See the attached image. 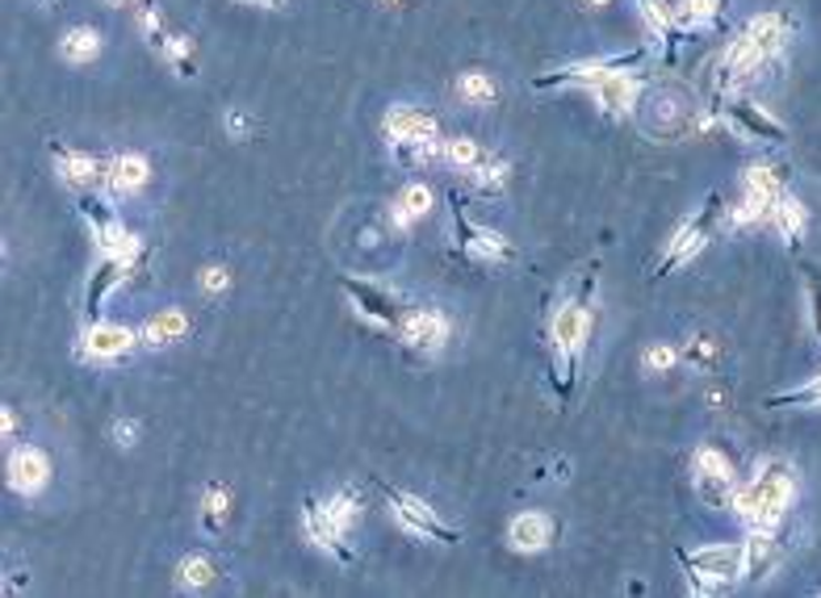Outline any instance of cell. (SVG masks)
Masks as SVG:
<instances>
[{
    "label": "cell",
    "instance_id": "cell-1",
    "mask_svg": "<svg viewBox=\"0 0 821 598\" xmlns=\"http://www.w3.org/2000/svg\"><path fill=\"white\" fill-rule=\"evenodd\" d=\"M587 336H592V277L583 281L578 298L557 306L554 322H550V339H554V355H557V393L566 402H571L574 393V377L583 369Z\"/></svg>",
    "mask_w": 821,
    "mask_h": 598
},
{
    "label": "cell",
    "instance_id": "cell-2",
    "mask_svg": "<svg viewBox=\"0 0 821 598\" xmlns=\"http://www.w3.org/2000/svg\"><path fill=\"white\" fill-rule=\"evenodd\" d=\"M792 489L797 486H792V468H788V461H767V465H759V473H755L746 486H738L733 511H738L750 527H771V532H776V524H780L788 503H792Z\"/></svg>",
    "mask_w": 821,
    "mask_h": 598
},
{
    "label": "cell",
    "instance_id": "cell-3",
    "mask_svg": "<svg viewBox=\"0 0 821 598\" xmlns=\"http://www.w3.org/2000/svg\"><path fill=\"white\" fill-rule=\"evenodd\" d=\"M382 134L402 164H423V159L444 151L440 122L420 105H390L382 117Z\"/></svg>",
    "mask_w": 821,
    "mask_h": 598
},
{
    "label": "cell",
    "instance_id": "cell-4",
    "mask_svg": "<svg viewBox=\"0 0 821 598\" xmlns=\"http://www.w3.org/2000/svg\"><path fill=\"white\" fill-rule=\"evenodd\" d=\"M679 561L691 574L696 595H717L746 574V544H705L696 553H679Z\"/></svg>",
    "mask_w": 821,
    "mask_h": 598
},
{
    "label": "cell",
    "instance_id": "cell-5",
    "mask_svg": "<svg viewBox=\"0 0 821 598\" xmlns=\"http://www.w3.org/2000/svg\"><path fill=\"white\" fill-rule=\"evenodd\" d=\"M721 223H726V202H721V193H712L705 206H700V214H691L688 223L670 235V244H667V251H663L654 277H667L679 264H688L691 256H700V251L712 244V235H717V226Z\"/></svg>",
    "mask_w": 821,
    "mask_h": 598
},
{
    "label": "cell",
    "instance_id": "cell-6",
    "mask_svg": "<svg viewBox=\"0 0 821 598\" xmlns=\"http://www.w3.org/2000/svg\"><path fill=\"white\" fill-rule=\"evenodd\" d=\"M378 489H382L386 506H390V515L399 519L402 532H411V536H420V540H432V544H444V548H453V544H461V532L453 524H444L432 506L423 503V498H415V494H407V489H394L390 482H378Z\"/></svg>",
    "mask_w": 821,
    "mask_h": 598
},
{
    "label": "cell",
    "instance_id": "cell-7",
    "mask_svg": "<svg viewBox=\"0 0 821 598\" xmlns=\"http://www.w3.org/2000/svg\"><path fill=\"white\" fill-rule=\"evenodd\" d=\"M80 218L89 223V235H93V244L101 256H134L138 247H143V239L134 235V230H126V223L114 214V206L105 202V197H93V193H80Z\"/></svg>",
    "mask_w": 821,
    "mask_h": 598
},
{
    "label": "cell",
    "instance_id": "cell-8",
    "mask_svg": "<svg viewBox=\"0 0 821 598\" xmlns=\"http://www.w3.org/2000/svg\"><path fill=\"white\" fill-rule=\"evenodd\" d=\"M147 260H152V251H147V244L138 247L134 256H101L93 268V277H89V285H84V318L89 322H96L101 318V310H105V301H110V293H114L117 285H126L134 277V272H143L147 268Z\"/></svg>",
    "mask_w": 821,
    "mask_h": 598
},
{
    "label": "cell",
    "instance_id": "cell-9",
    "mask_svg": "<svg viewBox=\"0 0 821 598\" xmlns=\"http://www.w3.org/2000/svg\"><path fill=\"white\" fill-rule=\"evenodd\" d=\"M691 468H696V489H700V498H705L708 506H717V511H733V494H738V482H733V461H729L721 448H712V444H705V448H696V456H691Z\"/></svg>",
    "mask_w": 821,
    "mask_h": 598
},
{
    "label": "cell",
    "instance_id": "cell-10",
    "mask_svg": "<svg viewBox=\"0 0 821 598\" xmlns=\"http://www.w3.org/2000/svg\"><path fill=\"white\" fill-rule=\"evenodd\" d=\"M642 63V51H633V55H612V59H583V63H566V68H557V72H545L536 75L533 89H595L599 80H608L612 72H629V68H637Z\"/></svg>",
    "mask_w": 821,
    "mask_h": 598
},
{
    "label": "cell",
    "instance_id": "cell-11",
    "mask_svg": "<svg viewBox=\"0 0 821 598\" xmlns=\"http://www.w3.org/2000/svg\"><path fill=\"white\" fill-rule=\"evenodd\" d=\"M340 289L348 293V301L357 306V315L378 322V327H399L407 306L394 289H386L378 281H365V277H340Z\"/></svg>",
    "mask_w": 821,
    "mask_h": 598
},
{
    "label": "cell",
    "instance_id": "cell-12",
    "mask_svg": "<svg viewBox=\"0 0 821 598\" xmlns=\"http://www.w3.org/2000/svg\"><path fill=\"white\" fill-rule=\"evenodd\" d=\"M453 230H458L461 251H465V256H474V260H482V264H512V260H516V247L507 244L499 230H491V226L470 223L458 197H453Z\"/></svg>",
    "mask_w": 821,
    "mask_h": 598
},
{
    "label": "cell",
    "instance_id": "cell-13",
    "mask_svg": "<svg viewBox=\"0 0 821 598\" xmlns=\"http://www.w3.org/2000/svg\"><path fill=\"white\" fill-rule=\"evenodd\" d=\"M51 159H55V168H59V181H63L68 188H80V193L105 188V181H110V159L89 155V151L51 143Z\"/></svg>",
    "mask_w": 821,
    "mask_h": 598
},
{
    "label": "cell",
    "instance_id": "cell-14",
    "mask_svg": "<svg viewBox=\"0 0 821 598\" xmlns=\"http://www.w3.org/2000/svg\"><path fill=\"white\" fill-rule=\"evenodd\" d=\"M721 110H726L729 131H738V138H750V143H783L788 138L780 117H771L763 105H755L746 96H729Z\"/></svg>",
    "mask_w": 821,
    "mask_h": 598
},
{
    "label": "cell",
    "instance_id": "cell-15",
    "mask_svg": "<svg viewBox=\"0 0 821 598\" xmlns=\"http://www.w3.org/2000/svg\"><path fill=\"white\" fill-rule=\"evenodd\" d=\"M302 524H306V536L319 544L324 553H331L340 565H352L357 561V553L348 548V527H340V519L327 511V503H319V498H306L302 503Z\"/></svg>",
    "mask_w": 821,
    "mask_h": 598
},
{
    "label": "cell",
    "instance_id": "cell-16",
    "mask_svg": "<svg viewBox=\"0 0 821 598\" xmlns=\"http://www.w3.org/2000/svg\"><path fill=\"white\" fill-rule=\"evenodd\" d=\"M394 331H399V339L411 352H440L449 343L453 322H449L444 310H407Z\"/></svg>",
    "mask_w": 821,
    "mask_h": 598
},
{
    "label": "cell",
    "instance_id": "cell-17",
    "mask_svg": "<svg viewBox=\"0 0 821 598\" xmlns=\"http://www.w3.org/2000/svg\"><path fill=\"white\" fill-rule=\"evenodd\" d=\"M138 331H131V327H122V322H105V318H96V322H89L84 327V336H80V352L89 355V360H117V355H126L138 343Z\"/></svg>",
    "mask_w": 821,
    "mask_h": 598
},
{
    "label": "cell",
    "instance_id": "cell-18",
    "mask_svg": "<svg viewBox=\"0 0 821 598\" xmlns=\"http://www.w3.org/2000/svg\"><path fill=\"white\" fill-rule=\"evenodd\" d=\"M738 34L759 51L763 63H776V59L783 55V47H788V38H792V30H788V18H783V13H759V18L746 21Z\"/></svg>",
    "mask_w": 821,
    "mask_h": 598
},
{
    "label": "cell",
    "instance_id": "cell-19",
    "mask_svg": "<svg viewBox=\"0 0 821 598\" xmlns=\"http://www.w3.org/2000/svg\"><path fill=\"white\" fill-rule=\"evenodd\" d=\"M642 89H646V75L642 72H612L608 80H599L592 93L595 101L604 105V113H612V117H625V113L637 110V96H642Z\"/></svg>",
    "mask_w": 821,
    "mask_h": 598
},
{
    "label": "cell",
    "instance_id": "cell-20",
    "mask_svg": "<svg viewBox=\"0 0 821 598\" xmlns=\"http://www.w3.org/2000/svg\"><path fill=\"white\" fill-rule=\"evenodd\" d=\"M51 482V461H47V452L34 448V444H25V448H18L13 456H9V486L18 489V494H39L42 486Z\"/></svg>",
    "mask_w": 821,
    "mask_h": 598
},
{
    "label": "cell",
    "instance_id": "cell-21",
    "mask_svg": "<svg viewBox=\"0 0 821 598\" xmlns=\"http://www.w3.org/2000/svg\"><path fill=\"white\" fill-rule=\"evenodd\" d=\"M507 540H512L516 553H541V548H550L557 540V524L545 511H524L507 527Z\"/></svg>",
    "mask_w": 821,
    "mask_h": 598
},
{
    "label": "cell",
    "instance_id": "cell-22",
    "mask_svg": "<svg viewBox=\"0 0 821 598\" xmlns=\"http://www.w3.org/2000/svg\"><path fill=\"white\" fill-rule=\"evenodd\" d=\"M147 176H152L147 155H138V151H122V155L110 159V181H105V188H110L114 197H131V193H138V188L147 185Z\"/></svg>",
    "mask_w": 821,
    "mask_h": 598
},
{
    "label": "cell",
    "instance_id": "cell-23",
    "mask_svg": "<svg viewBox=\"0 0 821 598\" xmlns=\"http://www.w3.org/2000/svg\"><path fill=\"white\" fill-rule=\"evenodd\" d=\"M679 360H684L688 369H696V373H717V369L726 364V343L717 336H708V331H696V336L684 339Z\"/></svg>",
    "mask_w": 821,
    "mask_h": 598
},
{
    "label": "cell",
    "instance_id": "cell-24",
    "mask_svg": "<svg viewBox=\"0 0 821 598\" xmlns=\"http://www.w3.org/2000/svg\"><path fill=\"white\" fill-rule=\"evenodd\" d=\"M776 565H780V540L771 536V527H755V536L746 540V574L742 578L763 581Z\"/></svg>",
    "mask_w": 821,
    "mask_h": 598
},
{
    "label": "cell",
    "instance_id": "cell-25",
    "mask_svg": "<svg viewBox=\"0 0 821 598\" xmlns=\"http://www.w3.org/2000/svg\"><path fill=\"white\" fill-rule=\"evenodd\" d=\"M637 4V13H642V21H646V30L654 42H663L667 47V55H675V42H679V25H675V9H667L663 0H633Z\"/></svg>",
    "mask_w": 821,
    "mask_h": 598
},
{
    "label": "cell",
    "instance_id": "cell-26",
    "mask_svg": "<svg viewBox=\"0 0 821 598\" xmlns=\"http://www.w3.org/2000/svg\"><path fill=\"white\" fill-rule=\"evenodd\" d=\"M465 176H470V185H474L478 193H486V197H499V193L507 188L512 164H507V159H499V155H491V151H482V159H478V164L465 172Z\"/></svg>",
    "mask_w": 821,
    "mask_h": 598
},
{
    "label": "cell",
    "instance_id": "cell-27",
    "mask_svg": "<svg viewBox=\"0 0 821 598\" xmlns=\"http://www.w3.org/2000/svg\"><path fill=\"white\" fill-rule=\"evenodd\" d=\"M767 218H771V226L780 230L788 244H797L804 235V206L792 193H780V197L771 202V209H767Z\"/></svg>",
    "mask_w": 821,
    "mask_h": 598
},
{
    "label": "cell",
    "instance_id": "cell-28",
    "mask_svg": "<svg viewBox=\"0 0 821 598\" xmlns=\"http://www.w3.org/2000/svg\"><path fill=\"white\" fill-rule=\"evenodd\" d=\"M432 209V188L420 185V181H411V185L399 193V206H394V226L399 230H407V226L415 223V218H423Z\"/></svg>",
    "mask_w": 821,
    "mask_h": 598
},
{
    "label": "cell",
    "instance_id": "cell-29",
    "mask_svg": "<svg viewBox=\"0 0 821 598\" xmlns=\"http://www.w3.org/2000/svg\"><path fill=\"white\" fill-rule=\"evenodd\" d=\"M59 55L68 59V63H89V59L101 55V34H96L93 25H76V30H68V34H63V42H59Z\"/></svg>",
    "mask_w": 821,
    "mask_h": 598
},
{
    "label": "cell",
    "instance_id": "cell-30",
    "mask_svg": "<svg viewBox=\"0 0 821 598\" xmlns=\"http://www.w3.org/2000/svg\"><path fill=\"white\" fill-rule=\"evenodd\" d=\"M185 331H189V318L181 315V310H164V315H155L152 322L143 327V339H147L152 348H164V343L185 339Z\"/></svg>",
    "mask_w": 821,
    "mask_h": 598
},
{
    "label": "cell",
    "instance_id": "cell-31",
    "mask_svg": "<svg viewBox=\"0 0 821 598\" xmlns=\"http://www.w3.org/2000/svg\"><path fill=\"white\" fill-rule=\"evenodd\" d=\"M138 30H143V38H147V47H152L155 55H164L173 30L164 25V9H160L155 0H143V4H138Z\"/></svg>",
    "mask_w": 821,
    "mask_h": 598
},
{
    "label": "cell",
    "instance_id": "cell-32",
    "mask_svg": "<svg viewBox=\"0 0 821 598\" xmlns=\"http://www.w3.org/2000/svg\"><path fill=\"white\" fill-rule=\"evenodd\" d=\"M176 578H181L185 590H206V586H214V578H218V565H214L206 553H189L185 561L176 565Z\"/></svg>",
    "mask_w": 821,
    "mask_h": 598
},
{
    "label": "cell",
    "instance_id": "cell-33",
    "mask_svg": "<svg viewBox=\"0 0 821 598\" xmlns=\"http://www.w3.org/2000/svg\"><path fill=\"white\" fill-rule=\"evenodd\" d=\"M721 13V0H679L675 4V25L679 30H705Z\"/></svg>",
    "mask_w": 821,
    "mask_h": 598
},
{
    "label": "cell",
    "instance_id": "cell-34",
    "mask_svg": "<svg viewBox=\"0 0 821 598\" xmlns=\"http://www.w3.org/2000/svg\"><path fill=\"white\" fill-rule=\"evenodd\" d=\"M746 193H755L763 202H776L783 193V172L776 164H750L746 168Z\"/></svg>",
    "mask_w": 821,
    "mask_h": 598
},
{
    "label": "cell",
    "instance_id": "cell-35",
    "mask_svg": "<svg viewBox=\"0 0 821 598\" xmlns=\"http://www.w3.org/2000/svg\"><path fill=\"white\" fill-rule=\"evenodd\" d=\"M230 519V489L227 486H206V498H202V527L206 532H223Z\"/></svg>",
    "mask_w": 821,
    "mask_h": 598
},
{
    "label": "cell",
    "instance_id": "cell-36",
    "mask_svg": "<svg viewBox=\"0 0 821 598\" xmlns=\"http://www.w3.org/2000/svg\"><path fill=\"white\" fill-rule=\"evenodd\" d=\"M164 63L173 68L181 80H193L197 75V55H193V42L185 34H173L168 47H164Z\"/></svg>",
    "mask_w": 821,
    "mask_h": 598
},
{
    "label": "cell",
    "instance_id": "cell-37",
    "mask_svg": "<svg viewBox=\"0 0 821 598\" xmlns=\"http://www.w3.org/2000/svg\"><path fill=\"white\" fill-rule=\"evenodd\" d=\"M458 93L470 101V105H491L499 96V84L486 72H465L458 80Z\"/></svg>",
    "mask_w": 821,
    "mask_h": 598
},
{
    "label": "cell",
    "instance_id": "cell-38",
    "mask_svg": "<svg viewBox=\"0 0 821 598\" xmlns=\"http://www.w3.org/2000/svg\"><path fill=\"white\" fill-rule=\"evenodd\" d=\"M453 168H461V172H470L482 159V147H478L474 138H465V134H453V138H444V151H440Z\"/></svg>",
    "mask_w": 821,
    "mask_h": 598
},
{
    "label": "cell",
    "instance_id": "cell-39",
    "mask_svg": "<svg viewBox=\"0 0 821 598\" xmlns=\"http://www.w3.org/2000/svg\"><path fill=\"white\" fill-rule=\"evenodd\" d=\"M327 511L340 519V527H348V532H352L357 515H361V489L348 486V489H340V494H331V498H327Z\"/></svg>",
    "mask_w": 821,
    "mask_h": 598
},
{
    "label": "cell",
    "instance_id": "cell-40",
    "mask_svg": "<svg viewBox=\"0 0 821 598\" xmlns=\"http://www.w3.org/2000/svg\"><path fill=\"white\" fill-rule=\"evenodd\" d=\"M767 406H821V373L809 381V385H797L788 393H776Z\"/></svg>",
    "mask_w": 821,
    "mask_h": 598
},
{
    "label": "cell",
    "instance_id": "cell-41",
    "mask_svg": "<svg viewBox=\"0 0 821 598\" xmlns=\"http://www.w3.org/2000/svg\"><path fill=\"white\" fill-rule=\"evenodd\" d=\"M675 360H679V348L654 343V348H646V373H667V369H675Z\"/></svg>",
    "mask_w": 821,
    "mask_h": 598
},
{
    "label": "cell",
    "instance_id": "cell-42",
    "mask_svg": "<svg viewBox=\"0 0 821 598\" xmlns=\"http://www.w3.org/2000/svg\"><path fill=\"white\" fill-rule=\"evenodd\" d=\"M804 285H809V301H813V327L821 336V268L804 264Z\"/></svg>",
    "mask_w": 821,
    "mask_h": 598
},
{
    "label": "cell",
    "instance_id": "cell-43",
    "mask_svg": "<svg viewBox=\"0 0 821 598\" xmlns=\"http://www.w3.org/2000/svg\"><path fill=\"white\" fill-rule=\"evenodd\" d=\"M202 285H206L211 293H223V289L230 285V272H227V268H218V264H214V268H206V272H202Z\"/></svg>",
    "mask_w": 821,
    "mask_h": 598
},
{
    "label": "cell",
    "instance_id": "cell-44",
    "mask_svg": "<svg viewBox=\"0 0 821 598\" xmlns=\"http://www.w3.org/2000/svg\"><path fill=\"white\" fill-rule=\"evenodd\" d=\"M114 435H117V444H134V435H138V427H134V423H117Z\"/></svg>",
    "mask_w": 821,
    "mask_h": 598
},
{
    "label": "cell",
    "instance_id": "cell-45",
    "mask_svg": "<svg viewBox=\"0 0 821 598\" xmlns=\"http://www.w3.org/2000/svg\"><path fill=\"white\" fill-rule=\"evenodd\" d=\"M0 423H4V440H13V431H18V414L4 406V411H0Z\"/></svg>",
    "mask_w": 821,
    "mask_h": 598
},
{
    "label": "cell",
    "instance_id": "cell-46",
    "mask_svg": "<svg viewBox=\"0 0 821 598\" xmlns=\"http://www.w3.org/2000/svg\"><path fill=\"white\" fill-rule=\"evenodd\" d=\"M252 4H265V9H281L286 0H252Z\"/></svg>",
    "mask_w": 821,
    "mask_h": 598
},
{
    "label": "cell",
    "instance_id": "cell-47",
    "mask_svg": "<svg viewBox=\"0 0 821 598\" xmlns=\"http://www.w3.org/2000/svg\"><path fill=\"white\" fill-rule=\"evenodd\" d=\"M105 4H110V9H122V4H134V0H105Z\"/></svg>",
    "mask_w": 821,
    "mask_h": 598
}]
</instances>
